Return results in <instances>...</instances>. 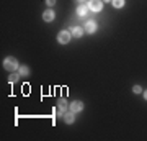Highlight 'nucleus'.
Returning a JSON list of instances; mask_svg holds the SVG:
<instances>
[{
    "label": "nucleus",
    "mask_w": 147,
    "mask_h": 141,
    "mask_svg": "<svg viewBox=\"0 0 147 141\" xmlns=\"http://www.w3.org/2000/svg\"><path fill=\"white\" fill-rule=\"evenodd\" d=\"M46 3L49 7H53V5H56V0H46Z\"/></svg>",
    "instance_id": "nucleus-15"
},
{
    "label": "nucleus",
    "mask_w": 147,
    "mask_h": 141,
    "mask_svg": "<svg viewBox=\"0 0 147 141\" xmlns=\"http://www.w3.org/2000/svg\"><path fill=\"white\" fill-rule=\"evenodd\" d=\"M70 33H72V36H74V38H82V35H84V30H82L80 26H74Z\"/></svg>",
    "instance_id": "nucleus-9"
},
{
    "label": "nucleus",
    "mask_w": 147,
    "mask_h": 141,
    "mask_svg": "<svg viewBox=\"0 0 147 141\" xmlns=\"http://www.w3.org/2000/svg\"><path fill=\"white\" fill-rule=\"evenodd\" d=\"M103 3H101V0H88V8L92 12H100Z\"/></svg>",
    "instance_id": "nucleus-3"
},
{
    "label": "nucleus",
    "mask_w": 147,
    "mask_h": 141,
    "mask_svg": "<svg viewBox=\"0 0 147 141\" xmlns=\"http://www.w3.org/2000/svg\"><path fill=\"white\" fill-rule=\"evenodd\" d=\"M57 105H59V108L62 110V112H67V110H69V107H70V105L67 104V100H65V99H59Z\"/></svg>",
    "instance_id": "nucleus-10"
},
{
    "label": "nucleus",
    "mask_w": 147,
    "mask_h": 141,
    "mask_svg": "<svg viewBox=\"0 0 147 141\" xmlns=\"http://www.w3.org/2000/svg\"><path fill=\"white\" fill-rule=\"evenodd\" d=\"M85 31L87 33H95L96 31V23H95V21H87V23H85Z\"/></svg>",
    "instance_id": "nucleus-7"
},
{
    "label": "nucleus",
    "mask_w": 147,
    "mask_h": 141,
    "mask_svg": "<svg viewBox=\"0 0 147 141\" xmlns=\"http://www.w3.org/2000/svg\"><path fill=\"white\" fill-rule=\"evenodd\" d=\"M82 108H84V104H82V102H79V100L72 102V104H70V107H69V110H72L74 113H77V112H82Z\"/></svg>",
    "instance_id": "nucleus-5"
},
{
    "label": "nucleus",
    "mask_w": 147,
    "mask_h": 141,
    "mask_svg": "<svg viewBox=\"0 0 147 141\" xmlns=\"http://www.w3.org/2000/svg\"><path fill=\"white\" fill-rule=\"evenodd\" d=\"M64 121H65V123H69V125H70V123H74V121H75V113H74L72 110H67V112H64Z\"/></svg>",
    "instance_id": "nucleus-4"
},
{
    "label": "nucleus",
    "mask_w": 147,
    "mask_h": 141,
    "mask_svg": "<svg viewBox=\"0 0 147 141\" xmlns=\"http://www.w3.org/2000/svg\"><path fill=\"white\" fill-rule=\"evenodd\" d=\"M105 2H111V0H105Z\"/></svg>",
    "instance_id": "nucleus-18"
},
{
    "label": "nucleus",
    "mask_w": 147,
    "mask_h": 141,
    "mask_svg": "<svg viewBox=\"0 0 147 141\" xmlns=\"http://www.w3.org/2000/svg\"><path fill=\"white\" fill-rule=\"evenodd\" d=\"M111 3L115 8H121V7H124V0H111Z\"/></svg>",
    "instance_id": "nucleus-11"
},
{
    "label": "nucleus",
    "mask_w": 147,
    "mask_h": 141,
    "mask_svg": "<svg viewBox=\"0 0 147 141\" xmlns=\"http://www.w3.org/2000/svg\"><path fill=\"white\" fill-rule=\"evenodd\" d=\"M20 79V74H11L10 77H8V80H10V84H13V82H16Z\"/></svg>",
    "instance_id": "nucleus-13"
},
{
    "label": "nucleus",
    "mask_w": 147,
    "mask_h": 141,
    "mask_svg": "<svg viewBox=\"0 0 147 141\" xmlns=\"http://www.w3.org/2000/svg\"><path fill=\"white\" fill-rule=\"evenodd\" d=\"M70 38H72V33H69L67 30H62V31L59 33L57 40H59V43H61V44H67V43L70 41Z\"/></svg>",
    "instance_id": "nucleus-2"
},
{
    "label": "nucleus",
    "mask_w": 147,
    "mask_h": 141,
    "mask_svg": "<svg viewBox=\"0 0 147 141\" xmlns=\"http://www.w3.org/2000/svg\"><path fill=\"white\" fill-rule=\"evenodd\" d=\"M132 92H134V94H141V92H142L141 85H134V87H132Z\"/></svg>",
    "instance_id": "nucleus-14"
},
{
    "label": "nucleus",
    "mask_w": 147,
    "mask_h": 141,
    "mask_svg": "<svg viewBox=\"0 0 147 141\" xmlns=\"http://www.w3.org/2000/svg\"><path fill=\"white\" fill-rule=\"evenodd\" d=\"M90 8H88V3L85 5V3H82V5H79V8H77V15H80V16H84V15H87V12H88Z\"/></svg>",
    "instance_id": "nucleus-8"
},
{
    "label": "nucleus",
    "mask_w": 147,
    "mask_h": 141,
    "mask_svg": "<svg viewBox=\"0 0 147 141\" xmlns=\"http://www.w3.org/2000/svg\"><path fill=\"white\" fill-rule=\"evenodd\" d=\"M79 2H82V3H84V2H85V0H79Z\"/></svg>",
    "instance_id": "nucleus-17"
},
{
    "label": "nucleus",
    "mask_w": 147,
    "mask_h": 141,
    "mask_svg": "<svg viewBox=\"0 0 147 141\" xmlns=\"http://www.w3.org/2000/svg\"><path fill=\"white\" fill-rule=\"evenodd\" d=\"M144 99L147 100V90H146V92H144Z\"/></svg>",
    "instance_id": "nucleus-16"
},
{
    "label": "nucleus",
    "mask_w": 147,
    "mask_h": 141,
    "mask_svg": "<svg viewBox=\"0 0 147 141\" xmlns=\"http://www.w3.org/2000/svg\"><path fill=\"white\" fill-rule=\"evenodd\" d=\"M3 67L7 71H16V69H20V64H18V61L15 58H7L3 61Z\"/></svg>",
    "instance_id": "nucleus-1"
},
{
    "label": "nucleus",
    "mask_w": 147,
    "mask_h": 141,
    "mask_svg": "<svg viewBox=\"0 0 147 141\" xmlns=\"http://www.w3.org/2000/svg\"><path fill=\"white\" fill-rule=\"evenodd\" d=\"M30 74V69L26 66H20V76H28Z\"/></svg>",
    "instance_id": "nucleus-12"
},
{
    "label": "nucleus",
    "mask_w": 147,
    "mask_h": 141,
    "mask_svg": "<svg viewBox=\"0 0 147 141\" xmlns=\"http://www.w3.org/2000/svg\"><path fill=\"white\" fill-rule=\"evenodd\" d=\"M54 18H56V13H54L53 10H46L44 13H42V20L47 21V23H49V21H53Z\"/></svg>",
    "instance_id": "nucleus-6"
}]
</instances>
